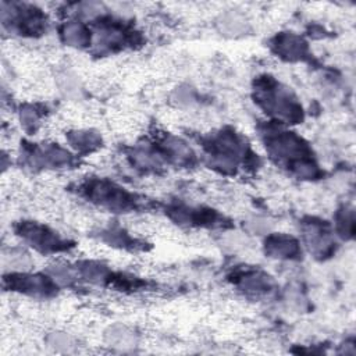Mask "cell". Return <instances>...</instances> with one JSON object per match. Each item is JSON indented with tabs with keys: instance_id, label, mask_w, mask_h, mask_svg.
<instances>
[{
	"instance_id": "6da1fadb",
	"label": "cell",
	"mask_w": 356,
	"mask_h": 356,
	"mask_svg": "<svg viewBox=\"0 0 356 356\" xmlns=\"http://www.w3.org/2000/svg\"><path fill=\"white\" fill-rule=\"evenodd\" d=\"M266 146L273 157L292 170L299 177H314L317 174V164L313 160L307 143L292 132H271L267 135Z\"/></svg>"
},
{
	"instance_id": "7a4b0ae2",
	"label": "cell",
	"mask_w": 356,
	"mask_h": 356,
	"mask_svg": "<svg viewBox=\"0 0 356 356\" xmlns=\"http://www.w3.org/2000/svg\"><path fill=\"white\" fill-rule=\"evenodd\" d=\"M256 102L268 113L280 121H299L302 118V107L289 92L275 79L264 76L257 81L256 88Z\"/></svg>"
},
{
	"instance_id": "3957f363",
	"label": "cell",
	"mask_w": 356,
	"mask_h": 356,
	"mask_svg": "<svg viewBox=\"0 0 356 356\" xmlns=\"http://www.w3.org/2000/svg\"><path fill=\"white\" fill-rule=\"evenodd\" d=\"M3 24L19 35L36 36L46 29V15L42 10L26 4H10V13L3 8Z\"/></svg>"
},
{
	"instance_id": "277c9868",
	"label": "cell",
	"mask_w": 356,
	"mask_h": 356,
	"mask_svg": "<svg viewBox=\"0 0 356 356\" xmlns=\"http://www.w3.org/2000/svg\"><path fill=\"white\" fill-rule=\"evenodd\" d=\"M88 193L92 202L113 210H125L134 204V197L128 192L122 191V188L115 186L114 184L104 181L90 184V186H88Z\"/></svg>"
},
{
	"instance_id": "5b68a950",
	"label": "cell",
	"mask_w": 356,
	"mask_h": 356,
	"mask_svg": "<svg viewBox=\"0 0 356 356\" xmlns=\"http://www.w3.org/2000/svg\"><path fill=\"white\" fill-rule=\"evenodd\" d=\"M19 235L40 252H58L68 246L67 241L56 235L54 231L32 222L24 224L19 229Z\"/></svg>"
},
{
	"instance_id": "8992f818",
	"label": "cell",
	"mask_w": 356,
	"mask_h": 356,
	"mask_svg": "<svg viewBox=\"0 0 356 356\" xmlns=\"http://www.w3.org/2000/svg\"><path fill=\"white\" fill-rule=\"evenodd\" d=\"M46 278V277H44ZM39 275H15L11 280V288L19 289L24 293L29 295H43L47 296L53 292L54 285L50 284L49 280H44Z\"/></svg>"
},
{
	"instance_id": "52a82bcc",
	"label": "cell",
	"mask_w": 356,
	"mask_h": 356,
	"mask_svg": "<svg viewBox=\"0 0 356 356\" xmlns=\"http://www.w3.org/2000/svg\"><path fill=\"white\" fill-rule=\"evenodd\" d=\"M306 241L313 252H318L320 254H325L328 249L332 246V241L330 238V232L321 222L312 221L307 224L305 229Z\"/></svg>"
},
{
	"instance_id": "ba28073f",
	"label": "cell",
	"mask_w": 356,
	"mask_h": 356,
	"mask_svg": "<svg viewBox=\"0 0 356 356\" xmlns=\"http://www.w3.org/2000/svg\"><path fill=\"white\" fill-rule=\"evenodd\" d=\"M266 252L280 259H292L299 252V246L293 238L278 235L268 239Z\"/></svg>"
},
{
	"instance_id": "9c48e42d",
	"label": "cell",
	"mask_w": 356,
	"mask_h": 356,
	"mask_svg": "<svg viewBox=\"0 0 356 356\" xmlns=\"http://www.w3.org/2000/svg\"><path fill=\"white\" fill-rule=\"evenodd\" d=\"M63 36L65 38V42L68 43H74L76 46H81V44H85V43H90V32L89 29L76 22V21H72V22H68L65 24V26L63 28L61 31Z\"/></svg>"
}]
</instances>
